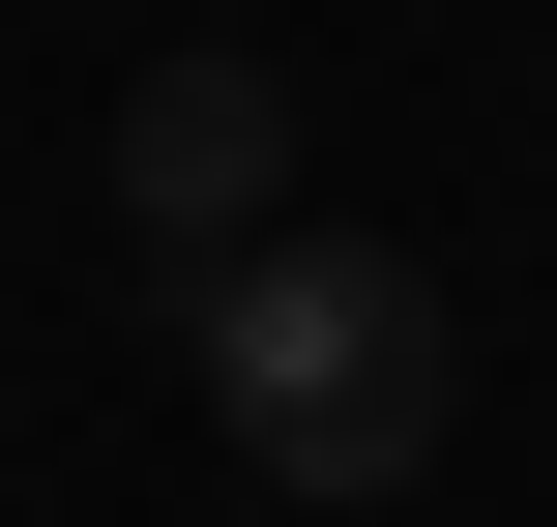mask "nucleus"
<instances>
[{"instance_id":"nucleus-1","label":"nucleus","mask_w":557,"mask_h":527,"mask_svg":"<svg viewBox=\"0 0 557 527\" xmlns=\"http://www.w3.org/2000/svg\"><path fill=\"white\" fill-rule=\"evenodd\" d=\"M176 323H206V411H235L264 499H411L441 411H470V323H441L411 235H294L264 205L235 264H176Z\"/></svg>"},{"instance_id":"nucleus-2","label":"nucleus","mask_w":557,"mask_h":527,"mask_svg":"<svg viewBox=\"0 0 557 527\" xmlns=\"http://www.w3.org/2000/svg\"><path fill=\"white\" fill-rule=\"evenodd\" d=\"M117 205H147L176 264H235V235L294 205V88H264V59H147V88H117Z\"/></svg>"}]
</instances>
